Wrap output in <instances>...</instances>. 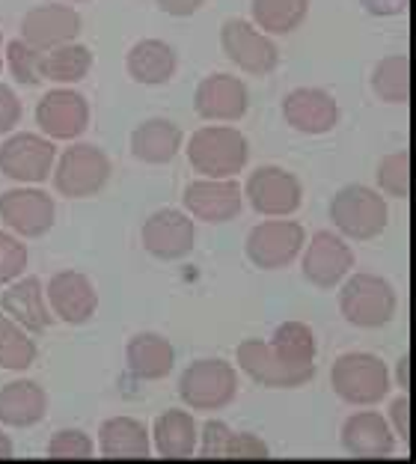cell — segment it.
Returning a JSON list of instances; mask_svg holds the SVG:
<instances>
[{
    "mask_svg": "<svg viewBox=\"0 0 416 464\" xmlns=\"http://www.w3.org/2000/svg\"><path fill=\"white\" fill-rule=\"evenodd\" d=\"M190 167L206 179H236L250 158V143L232 125H206L188 140Z\"/></svg>",
    "mask_w": 416,
    "mask_h": 464,
    "instance_id": "obj_1",
    "label": "cell"
},
{
    "mask_svg": "<svg viewBox=\"0 0 416 464\" xmlns=\"http://www.w3.org/2000/svg\"><path fill=\"white\" fill-rule=\"evenodd\" d=\"M339 310H343V319L354 328H383L396 319V289L378 274H354L339 292Z\"/></svg>",
    "mask_w": 416,
    "mask_h": 464,
    "instance_id": "obj_2",
    "label": "cell"
},
{
    "mask_svg": "<svg viewBox=\"0 0 416 464\" xmlns=\"http://www.w3.org/2000/svg\"><path fill=\"white\" fill-rule=\"evenodd\" d=\"M330 220L345 238L369 241L387 229L390 208L387 199L366 185H345L330 199Z\"/></svg>",
    "mask_w": 416,
    "mask_h": 464,
    "instance_id": "obj_3",
    "label": "cell"
},
{
    "mask_svg": "<svg viewBox=\"0 0 416 464\" xmlns=\"http://www.w3.org/2000/svg\"><path fill=\"white\" fill-rule=\"evenodd\" d=\"M334 393L348 405H378L390 393V369L375 354H343L330 369Z\"/></svg>",
    "mask_w": 416,
    "mask_h": 464,
    "instance_id": "obj_4",
    "label": "cell"
},
{
    "mask_svg": "<svg viewBox=\"0 0 416 464\" xmlns=\"http://www.w3.org/2000/svg\"><path fill=\"white\" fill-rule=\"evenodd\" d=\"M54 188L66 199H87L104 191L111 179V158L104 150L92 143H72L66 152L57 158Z\"/></svg>",
    "mask_w": 416,
    "mask_h": 464,
    "instance_id": "obj_5",
    "label": "cell"
},
{
    "mask_svg": "<svg viewBox=\"0 0 416 464\" xmlns=\"http://www.w3.org/2000/svg\"><path fill=\"white\" fill-rule=\"evenodd\" d=\"M238 393V375L227 361L218 357H206L185 369L179 382L181 402L194 411H218L227 408Z\"/></svg>",
    "mask_w": 416,
    "mask_h": 464,
    "instance_id": "obj_6",
    "label": "cell"
},
{
    "mask_svg": "<svg viewBox=\"0 0 416 464\" xmlns=\"http://www.w3.org/2000/svg\"><path fill=\"white\" fill-rule=\"evenodd\" d=\"M306 245V232L297 220L289 218H268L265 224L253 227L247 236V259L262 271L285 268L301 256Z\"/></svg>",
    "mask_w": 416,
    "mask_h": 464,
    "instance_id": "obj_7",
    "label": "cell"
},
{
    "mask_svg": "<svg viewBox=\"0 0 416 464\" xmlns=\"http://www.w3.org/2000/svg\"><path fill=\"white\" fill-rule=\"evenodd\" d=\"M0 220H4V227L9 232H15L21 238L48 236L57 220L54 197L34 185H21L13 188V191H4L0 194Z\"/></svg>",
    "mask_w": 416,
    "mask_h": 464,
    "instance_id": "obj_8",
    "label": "cell"
},
{
    "mask_svg": "<svg viewBox=\"0 0 416 464\" xmlns=\"http://www.w3.org/2000/svg\"><path fill=\"white\" fill-rule=\"evenodd\" d=\"M57 150L48 137L18 131L0 146V173L18 185H39L54 170Z\"/></svg>",
    "mask_w": 416,
    "mask_h": 464,
    "instance_id": "obj_9",
    "label": "cell"
},
{
    "mask_svg": "<svg viewBox=\"0 0 416 464\" xmlns=\"http://www.w3.org/2000/svg\"><path fill=\"white\" fill-rule=\"evenodd\" d=\"M244 191H247V199L256 212L268 215V218L295 215L304 203L301 179L289 170H283V167H271V164L256 167L247 176V188H244Z\"/></svg>",
    "mask_w": 416,
    "mask_h": 464,
    "instance_id": "obj_10",
    "label": "cell"
},
{
    "mask_svg": "<svg viewBox=\"0 0 416 464\" xmlns=\"http://www.w3.org/2000/svg\"><path fill=\"white\" fill-rule=\"evenodd\" d=\"M238 366L241 372L253 378L256 384L271 390H295L313 382L315 366H292L274 352L265 340H244L238 345Z\"/></svg>",
    "mask_w": 416,
    "mask_h": 464,
    "instance_id": "obj_11",
    "label": "cell"
},
{
    "mask_svg": "<svg viewBox=\"0 0 416 464\" xmlns=\"http://www.w3.org/2000/svg\"><path fill=\"white\" fill-rule=\"evenodd\" d=\"M36 125L48 140H78L90 129V102L78 90H51L36 104Z\"/></svg>",
    "mask_w": 416,
    "mask_h": 464,
    "instance_id": "obj_12",
    "label": "cell"
},
{
    "mask_svg": "<svg viewBox=\"0 0 416 464\" xmlns=\"http://www.w3.org/2000/svg\"><path fill=\"white\" fill-rule=\"evenodd\" d=\"M304 247V277L318 289L339 286L348 277V271L354 268V250L348 247L343 236L330 229L315 232Z\"/></svg>",
    "mask_w": 416,
    "mask_h": 464,
    "instance_id": "obj_13",
    "label": "cell"
},
{
    "mask_svg": "<svg viewBox=\"0 0 416 464\" xmlns=\"http://www.w3.org/2000/svg\"><path fill=\"white\" fill-rule=\"evenodd\" d=\"M220 45L227 51V57L236 63L238 69L250 72V75H268L276 66V60H280L271 36L256 30L253 24H247V21H241V18H232L223 24Z\"/></svg>",
    "mask_w": 416,
    "mask_h": 464,
    "instance_id": "obj_14",
    "label": "cell"
},
{
    "mask_svg": "<svg viewBox=\"0 0 416 464\" xmlns=\"http://www.w3.org/2000/svg\"><path fill=\"white\" fill-rule=\"evenodd\" d=\"M48 307L66 324H87L99 310V292L81 271H60L45 289Z\"/></svg>",
    "mask_w": 416,
    "mask_h": 464,
    "instance_id": "obj_15",
    "label": "cell"
},
{
    "mask_svg": "<svg viewBox=\"0 0 416 464\" xmlns=\"http://www.w3.org/2000/svg\"><path fill=\"white\" fill-rule=\"evenodd\" d=\"M81 27H83V21L72 6L45 4V6L30 9L24 15V21H21V39L39 51H51V48L69 45V42L78 39Z\"/></svg>",
    "mask_w": 416,
    "mask_h": 464,
    "instance_id": "obj_16",
    "label": "cell"
},
{
    "mask_svg": "<svg viewBox=\"0 0 416 464\" xmlns=\"http://www.w3.org/2000/svg\"><path fill=\"white\" fill-rule=\"evenodd\" d=\"M194 238H197L194 220L176 212V208H161L152 218H146L143 224V247L161 262L185 259L194 250Z\"/></svg>",
    "mask_w": 416,
    "mask_h": 464,
    "instance_id": "obj_17",
    "label": "cell"
},
{
    "mask_svg": "<svg viewBox=\"0 0 416 464\" xmlns=\"http://www.w3.org/2000/svg\"><path fill=\"white\" fill-rule=\"evenodd\" d=\"M244 206V188L236 179H199L185 191V208L206 224H227L238 218Z\"/></svg>",
    "mask_w": 416,
    "mask_h": 464,
    "instance_id": "obj_18",
    "label": "cell"
},
{
    "mask_svg": "<svg viewBox=\"0 0 416 464\" xmlns=\"http://www.w3.org/2000/svg\"><path fill=\"white\" fill-rule=\"evenodd\" d=\"M194 108L202 120H223V122L241 120L250 108L247 83L236 75H223V72L202 78L194 96Z\"/></svg>",
    "mask_w": 416,
    "mask_h": 464,
    "instance_id": "obj_19",
    "label": "cell"
},
{
    "mask_svg": "<svg viewBox=\"0 0 416 464\" xmlns=\"http://www.w3.org/2000/svg\"><path fill=\"white\" fill-rule=\"evenodd\" d=\"M283 116L301 134H327L339 122V104L327 90L297 87L283 99Z\"/></svg>",
    "mask_w": 416,
    "mask_h": 464,
    "instance_id": "obj_20",
    "label": "cell"
},
{
    "mask_svg": "<svg viewBox=\"0 0 416 464\" xmlns=\"http://www.w3.org/2000/svg\"><path fill=\"white\" fill-rule=\"evenodd\" d=\"M343 450L354 459H390L396 452V438L378 411H360L345 420Z\"/></svg>",
    "mask_w": 416,
    "mask_h": 464,
    "instance_id": "obj_21",
    "label": "cell"
},
{
    "mask_svg": "<svg viewBox=\"0 0 416 464\" xmlns=\"http://www.w3.org/2000/svg\"><path fill=\"white\" fill-rule=\"evenodd\" d=\"M0 310L13 322H18L27 334H45L54 324V313H51L45 289H42V283L36 277H24L13 283V286L0 295Z\"/></svg>",
    "mask_w": 416,
    "mask_h": 464,
    "instance_id": "obj_22",
    "label": "cell"
},
{
    "mask_svg": "<svg viewBox=\"0 0 416 464\" xmlns=\"http://www.w3.org/2000/svg\"><path fill=\"white\" fill-rule=\"evenodd\" d=\"M125 366L140 382H161L176 366V348L161 334H137L125 345Z\"/></svg>",
    "mask_w": 416,
    "mask_h": 464,
    "instance_id": "obj_23",
    "label": "cell"
},
{
    "mask_svg": "<svg viewBox=\"0 0 416 464\" xmlns=\"http://www.w3.org/2000/svg\"><path fill=\"white\" fill-rule=\"evenodd\" d=\"M48 411V396L36 382L18 378L0 387V423L9 429L36 426Z\"/></svg>",
    "mask_w": 416,
    "mask_h": 464,
    "instance_id": "obj_24",
    "label": "cell"
},
{
    "mask_svg": "<svg viewBox=\"0 0 416 464\" xmlns=\"http://www.w3.org/2000/svg\"><path fill=\"white\" fill-rule=\"evenodd\" d=\"M99 456L102 459H149L152 438L149 429L134 417H111L99 429Z\"/></svg>",
    "mask_w": 416,
    "mask_h": 464,
    "instance_id": "obj_25",
    "label": "cell"
},
{
    "mask_svg": "<svg viewBox=\"0 0 416 464\" xmlns=\"http://www.w3.org/2000/svg\"><path fill=\"white\" fill-rule=\"evenodd\" d=\"M176 66H179L176 48L167 45L164 39H140L125 57L128 75L137 83H146V87L167 83L176 75Z\"/></svg>",
    "mask_w": 416,
    "mask_h": 464,
    "instance_id": "obj_26",
    "label": "cell"
},
{
    "mask_svg": "<svg viewBox=\"0 0 416 464\" xmlns=\"http://www.w3.org/2000/svg\"><path fill=\"white\" fill-rule=\"evenodd\" d=\"M181 150V129L169 120H146L131 131V152L146 164H167Z\"/></svg>",
    "mask_w": 416,
    "mask_h": 464,
    "instance_id": "obj_27",
    "label": "cell"
},
{
    "mask_svg": "<svg viewBox=\"0 0 416 464\" xmlns=\"http://www.w3.org/2000/svg\"><path fill=\"white\" fill-rule=\"evenodd\" d=\"M197 423L188 411H167L155 423V450L161 459H190L197 452Z\"/></svg>",
    "mask_w": 416,
    "mask_h": 464,
    "instance_id": "obj_28",
    "label": "cell"
},
{
    "mask_svg": "<svg viewBox=\"0 0 416 464\" xmlns=\"http://www.w3.org/2000/svg\"><path fill=\"white\" fill-rule=\"evenodd\" d=\"M90 69H92V51L87 45H78V42L42 51V81L78 83L90 75Z\"/></svg>",
    "mask_w": 416,
    "mask_h": 464,
    "instance_id": "obj_29",
    "label": "cell"
},
{
    "mask_svg": "<svg viewBox=\"0 0 416 464\" xmlns=\"http://www.w3.org/2000/svg\"><path fill=\"white\" fill-rule=\"evenodd\" d=\"M309 13V0H253V21L262 27V34H292L304 24Z\"/></svg>",
    "mask_w": 416,
    "mask_h": 464,
    "instance_id": "obj_30",
    "label": "cell"
},
{
    "mask_svg": "<svg viewBox=\"0 0 416 464\" xmlns=\"http://www.w3.org/2000/svg\"><path fill=\"white\" fill-rule=\"evenodd\" d=\"M36 361V343L18 322L0 313V369L24 372Z\"/></svg>",
    "mask_w": 416,
    "mask_h": 464,
    "instance_id": "obj_31",
    "label": "cell"
},
{
    "mask_svg": "<svg viewBox=\"0 0 416 464\" xmlns=\"http://www.w3.org/2000/svg\"><path fill=\"white\" fill-rule=\"evenodd\" d=\"M271 348L292 366H315V334L304 322H283L271 336Z\"/></svg>",
    "mask_w": 416,
    "mask_h": 464,
    "instance_id": "obj_32",
    "label": "cell"
},
{
    "mask_svg": "<svg viewBox=\"0 0 416 464\" xmlns=\"http://www.w3.org/2000/svg\"><path fill=\"white\" fill-rule=\"evenodd\" d=\"M372 90L381 102L401 104L411 96V60L404 54L383 57L372 72Z\"/></svg>",
    "mask_w": 416,
    "mask_h": 464,
    "instance_id": "obj_33",
    "label": "cell"
},
{
    "mask_svg": "<svg viewBox=\"0 0 416 464\" xmlns=\"http://www.w3.org/2000/svg\"><path fill=\"white\" fill-rule=\"evenodd\" d=\"M4 57L18 83H24V87L42 83V51L39 48L27 45L24 39H13L9 45H4Z\"/></svg>",
    "mask_w": 416,
    "mask_h": 464,
    "instance_id": "obj_34",
    "label": "cell"
},
{
    "mask_svg": "<svg viewBox=\"0 0 416 464\" xmlns=\"http://www.w3.org/2000/svg\"><path fill=\"white\" fill-rule=\"evenodd\" d=\"M378 185L381 191H387L390 197H408L411 191V155L408 152H392L381 161L378 167Z\"/></svg>",
    "mask_w": 416,
    "mask_h": 464,
    "instance_id": "obj_35",
    "label": "cell"
},
{
    "mask_svg": "<svg viewBox=\"0 0 416 464\" xmlns=\"http://www.w3.org/2000/svg\"><path fill=\"white\" fill-rule=\"evenodd\" d=\"M95 456V444L90 435H83L78 429L57 431L48 444V459L54 461H83Z\"/></svg>",
    "mask_w": 416,
    "mask_h": 464,
    "instance_id": "obj_36",
    "label": "cell"
},
{
    "mask_svg": "<svg viewBox=\"0 0 416 464\" xmlns=\"http://www.w3.org/2000/svg\"><path fill=\"white\" fill-rule=\"evenodd\" d=\"M27 271V245L9 232H0V286L15 283Z\"/></svg>",
    "mask_w": 416,
    "mask_h": 464,
    "instance_id": "obj_37",
    "label": "cell"
},
{
    "mask_svg": "<svg viewBox=\"0 0 416 464\" xmlns=\"http://www.w3.org/2000/svg\"><path fill=\"white\" fill-rule=\"evenodd\" d=\"M229 426L227 423H211L202 426V440H199V456L202 459H227V444H229Z\"/></svg>",
    "mask_w": 416,
    "mask_h": 464,
    "instance_id": "obj_38",
    "label": "cell"
},
{
    "mask_svg": "<svg viewBox=\"0 0 416 464\" xmlns=\"http://www.w3.org/2000/svg\"><path fill=\"white\" fill-rule=\"evenodd\" d=\"M271 450L262 438L250 435V431H232L227 444V459H268Z\"/></svg>",
    "mask_w": 416,
    "mask_h": 464,
    "instance_id": "obj_39",
    "label": "cell"
},
{
    "mask_svg": "<svg viewBox=\"0 0 416 464\" xmlns=\"http://www.w3.org/2000/svg\"><path fill=\"white\" fill-rule=\"evenodd\" d=\"M21 122V102L6 83H0V134H9Z\"/></svg>",
    "mask_w": 416,
    "mask_h": 464,
    "instance_id": "obj_40",
    "label": "cell"
},
{
    "mask_svg": "<svg viewBox=\"0 0 416 464\" xmlns=\"http://www.w3.org/2000/svg\"><path fill=\"white\" fill-rule=\"evenodd\" d=\"M408 411H411V402H408V396H401V399H396V402L390 405V417H392V426H396V431H399V438H401V440H408V438H411V426H408Z\"/></svg>",
    "mask_w": 416,
    "mask_h": 464,
    "instance_id": "obj_41",
    "label": "cell"
},
{
    "mask_svg": "<svg viewBox=\"0 0 416 464\" xmlns=\"http://www.w3.org/2000/svg\"><path fill=\"white\" fill-rule=\"evenodd\" d=\"M202 4H206V0H158V6H161L164 13H167V15H173V18H188V15H194Z\"/></svg>",
    "mask_w": 416,
    "mask_h": 464,
    "instance_id": "obj_42",
    "label": "cell"
},
{
    "mask_svg": "<svg viewBox=\"0 0 416 464\" xmlns=\"http://www.w3.org/2000/svg\"><path fill=\"white\" fill-rule=\"evenodd\" d=\"M363 9H369L372 15H399L404 13L408 0H360Z\"/></svg>",
    "mask_w": 416,
    "mask_h": 464,
    "instance_id": "obj_43",
    "label": "cell"
},
{
    "mask_svg": "<svg viewBox=\"0 0 416 464\" xmlns=\"http://www.w3.org/2000/svg\"><path fill=\"white\" fill-rule=\"evenodd\" d=\"M15 452H13V440H9V435L4 429H0V459H13Z\"/></svg>",
    "mask_w": 416,
    "mask_h": 464,
    "instance_id": "obj_44",
    "label": "cell"
},
{
    "mask_svg": "<svg viewBox=\"0 0 416 464\" xmlns=\"http://www.w3.org/2000/svg\"><path fill=\"white\" fill-rule=\"evenodd\" d=\"M399 387L408 390L411 382H408V357H401V363H399Z\"/></svg>",
    "mask_w": 416,
    "mask_h": 464,
    "instance_id": "obj_45",
    "label": "cell"
},
{
    "mask_svg": "<svg viewBox=\"0 0 416 464\" xmlns=\"http://www.w3.org/2000/svg\"><path fill=\"white\" fill-rule=\"evenodd\" d=\"M0 69H4V36H0Z\"/></svg>",
    "mask_w": 416,
    "mask_h": 464,
    "instance_id": "obj_46",
    "label": "cell"
}]
</instances>
